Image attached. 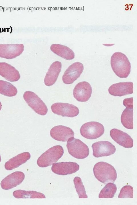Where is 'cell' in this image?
<instances>
[{"label":"cell","instance_id":"cell-24","mask_svg":"<svg viewBox=\"0 0 137 205\" xmlns=\"http://www.w3.org/2000/svg\"><path fill=\"white\" fill-rule=\"evenodd\" d=\"M116 191V184L112 183H109L101 190L98 197L99 198H112Z\"/></svg>","mask_w":137,"mask_h":205},{"label":"cell","instance_id":"cell-3","mask_svg":"<svg viewBox=\"0 0 137 205\" xmlns=\"http://www.w3.org/2000/svg\"><path fill=\"white\" fill-rule=\"evenodd\" d=\"M64 150L60 145L53 146L43 153L38 158L37 165L40 167H46L56 163L63 156Z\"/></svg>","mask_w":137,"mask_h":205},{"label":"cell","instance_id":"cell-22","mask_svg":"<svg viewBox=\"0 0 137 205\" xmlns=\"http://www.w3.org/2000/svg\"><path fill=\"white\" fill-rule=\"evenodd\" d=\"M14 197L17 198H45L42 193L35 191L18 190L13 192Z\"/></svg>","mask_w":137,"mask_h":205},{"label":"cell","instance_id":"cell-15","mask_svg":"<svg viewBox=\"0 0 137 205\" xmlns=\"http://www.w3.org/2000/svg\"><path fill=\"white\" fill-rule=\"evenodd\" d=\"M25 177V174L23 172H15L8 175L1 181V187L5 190L10 189L20 184Z\"/></svg>","mask_w":137,"mask_h":205},{"label":"cell","instance_id":"cell-13","mask_svg":"<svg viewBox=\"0 0 137 205\" xmlns=\"http://www.w3.org/2000/svg\"><path fill=\"white\" fill-rule=\"evenodd\" d=\"M79 165L75 162H61L53 163L52 171L55 173L61 175L71 174L78 171Z\"/></svg>","mask_w":137,"mask_h":205},{"label":"cell","instance_id":"cell-6","mask_svg":"<svg viewBox=\"0 0 137 205\" xmlns=\"http://www.w3.org/2000/svg\"><path fill=\"white\" fill-rule=\"evenodd\" d=\"M23 97L28 106L36 113L43 116L47 114L48 108L46 105L34 92L27 91L24 92Z\"/></svg>","mask_w":137,"mask_h":205},{"label":"cell","instance_id":"cell-5","mask_svg":"<svg viewBox=\"0 0 137 205\" xmlns=\"http://www.w3.org/2000/svg\"><path fill=\"white\" fill-rule=\"evenodd\" d=\"M104 131L103 126L97 122H90L84 124L81 127L80 132L84 137L89 139L99 138Z\"/></svg>","mask_w":137,"mask_h":205},{"label":"cell","instance_id":"cell-25","mask_svg":"<svg viewBox=\"0 0 137 205\" xmlns=\"http://www.w3.org/2000/svg\"><path fill=\"white\" fill-rule=\"evenodd\" d=\"M73 182L79 198H87L88 196L86 194L85 188L81 179L78 177H75L74 179Z\"/></svg>","mask_w":137,"mask_h":205},{"label":"cell","instance_id":"cell-18","mask_svg":"<svg viewBox=\"0 0 137 205\" xmlns=\"http://www.w3.org/2000/svg\"><path fill=\"white\" fill-rule=\"evenodd\" d=\"M0 75L12 82L17 81L20 78L19 71L15 67L4 62H0Z\"/></svg>","mask_w":137,"mask_h":205},{"label":"cell","instance_id":"cell-9","mask_svg":"<svg viewBox=\"0 0 137 205\" xmlns=\"http://www.w3.org/2000/svg\"><path fill=\"white\" fill-rule=\"evenodd\" d=\"M92 147L93 155L98 158L110 156L114 154L116 151L115 146L107 141H100L93 143Z\"/></svg>","mask_w":137,"mask_h":205},{"label":"cell","instance_id":"cell-21","mask_svg":"<svg viewBox=\"0 0 137 205\" xmlns=\"http://www.w3.org/2000/svg\"><path fill=\"white\" fill-rule=\"evenodd\" d=\"M50 49L54 53L66 60H71L74 58V53L68 47L60 44H54L50 46Z\"/></svg>","mask_w":137,"mask_h":205},{"label":"cell","instance_id":"cell-10","mask_svg":"<svg viewBox=\"0 0 137 205\" xmlns=\"http://www.w3.org/2000/svg\"><path fill=\"white\" fill-rule=\"evenodd\" d=\"M123 105L126 108L123 111L121 121L123 126L127 129H133V98L125 99Z\"/></svg>","mask_w":137,"mask_h":205},{"label":"cell","instance_id":"cell-2","mask_svg":"<svg viewBox=\"0 0 137 205\" xmlns=\"http://www.w3.org/2000/svg\"><path fill=\"white\" fill-rule=\"evenodd\" d=\"M93 172L96 178L105 184L109 182L114 183L117 178V173L114 167L105 162H99L95 164Z\"/></svg>","mask_w":137,"mask_h":205},{"label":"cell","instance_id":"cell-19","mask_svg":"<svg viewBox=\"0 0 137 205\" xmlns=\"http://www.w3.org/2000/svg\"><path fill=\"white\" fill-rule=\"evenodd\" d=\"M62 68L61 63L58 61L53 62L50 67L44 79L46 85L50 86L56 82Z\"/></svg>","mask_w":137,"mask_h":205},{"label":"cell","instance_id":"cell-7","mask_svg":"<svg viewBox=\"0 0 137 205\" xmlns=\"http://www.w3.org/2000/svg\"><path fill=\"white\" fill-rule=\"evenodd\" d=\"M51 108L54 114L63 117H73L77 116L79 113L77 107L68 103H55L51 105Z\"/></svg>","mask_w":137,"mask_h":205},{"label":"cell","instance_id":"cell-12","mask_svg":"<svg viewBox=\"0 0 137 205\" xmlns=\"http://www.w3.org/2000/svg\"><path fill=\"white\" fill-rule=\"evenodd\" d=\"M24 50L23 44H0V57L8 59L20 55Z\"/></svg>","mask_w":137,"mask_h":205},{"label":"cell","instance_id":"cell-23","mask_svg":"<svg viewBox=\"0 0 137 205\" xmlns=\"http://www.w3.org/2000/svg\"><path fill=\"white\" fill-rule=\"evenodd\" d=\"M17 93L16 87L11 83L0 80V94L9 97L15 96Z\"/></svg>","mask_w":137,"mask_h":205},{"label":"cell","instance_id":"cell-4","mask_svg":"<svg viewBox=\"0 0 137 205\" xmlns=\"http://www.w3.org/2000/svg\"><path fill=\"white\" fill-rule=\"evenodd\" d=\"M67 147L69 153L78 159H83L87 157L89 153L88 146L80 140L70 138L67 141Z\"/></svg>","mask_w":137,"mask_h":205},{"label":"cell","instance_id":"cell-16","mask_svg":"<svg viewBox=\"0 0 137 205\" xmlns=\"http://www.w3.org/2000/svg\"><path fill=\"white\" fill-rule=\"evenodd\" d=\"M109 93L114 96L121 97L133 93V83L120 82L112 84L108 89Z\"/></svg>","mask_w":137,"mask_h":205},{"label":"cell","instance_id":"cell-26","mask_svg":"<svg viewBox=\"0 0 137 205\" xmlns=\"http://www.w3.org/2000/svg\"><path fill=\"white\" fill-rule=\"evenodd\" d=\"M118 198H133V188L130 185H125L121 189Z\"/></svg>","mask_w":137,"mask_h":205},{"label":"cell","instance_id":"cell-27","mask_svg":"<svg viewBox=\"0 0 137 205\" xmlns=\"http://www.w3.org/2000/svg\"><path fill=\"white\" fill-rule=\"evenodd\" d=\"M2 106V105L1 103V102L0 101V111L1 110V109Z\"/></svg>","mask_w":137,"mask_h":205},{"label":"cell","instance_id":"cell-20","mask_svg":"<svg viewBox=\"0 0 137 205\" xmlns=\"http://www.w3.org/2000/svg\"><path fill=\"white\" fill-rule=\"evenodd\" d=\"M31 157L30 153L27 152L21 153L10 159L5 164V169L11 170L25 163Z\"/></svg>","mask_w":137,"mask_h":205},{"label":"cell","instance_id":"cell-8","mask_svg":"<svg viewBox=\"0 0 137 205\" xmlns=\"http://www.w3.org/2000/svg\"><path fill=\"white\" fill-rule=\"evenodd\" d=\"M84 70L83 64L76 62L71 64L65 71L62 77L63 82L66 84L72 83L82 73Z\"/></svg>","mask_w":137,"mask_h":205},{"label":"cell","instance_id":"cell-11","mask_svg":"<svg viewBox=\"0 0 137 205\" xmlns=\"http://www.w3.org/2000/svg\"><path fill=\"white\" fill-rule=\"evenodd\" d=\"M92 90L90 85L88 82H80L75 86L73 91L74 97L78 101H87L91 96Z\"/></svg>","mask_w":137,"mask_h":205},{"label":"cell","instance_id":"cell-17","mask_svg":"<svg viewBox=\"0 0 137 205\" xmlns=\"http://www.w3.org/2000/svg\"><path fill=\"white\" fill-rule=\"evenodd\" d=\"M112 139L118 144L126 148L133 146V140L127 133L117 129L114 128L110 131Z\"/></svg>","mask_w":137,"mask_h":205},{"label":"cell","instance_id":"cell-28","mask_svg":"<svg viewBox=\"0 0 137 205\" xmlns=\"http://www.w3.org/2000/svg\"><path fill=\"white\" fill-rule=\"evenodd\" d=\"M1 161V155H0V162Z\"/></svg>","mask_w":137,"mask_h":205},{"label":"cell","instance_id":"cell-1","mask_svg":"<svg viewBox=\"0 0 137 205\" xmlns=\"http://www.w3.org/2000/svg\"><path fill=\"white\" fill-rule=\"evenodd\" d=\"M110 65L114 72L120 78H126L130 73V62L126 55L122 52H116L112 54Z\"/></svg>","mask_w":137,"mask_h":205},{"label":"cell","instance_id":"cell-14","mask_svg":"<svg viewBox=\"0 0 137 205\" xmlns=\"http://www.w3.org/2000/svg\"><path fill=\"white\" fill-rule=\"evenodd\" d=\"M50 134L55 140L63 142H67L70 138L74 136V133L72 129L63 125L53 127L50 130Z\"/></svg>","mask_w":137,"mask_h":205}]
</instances>
